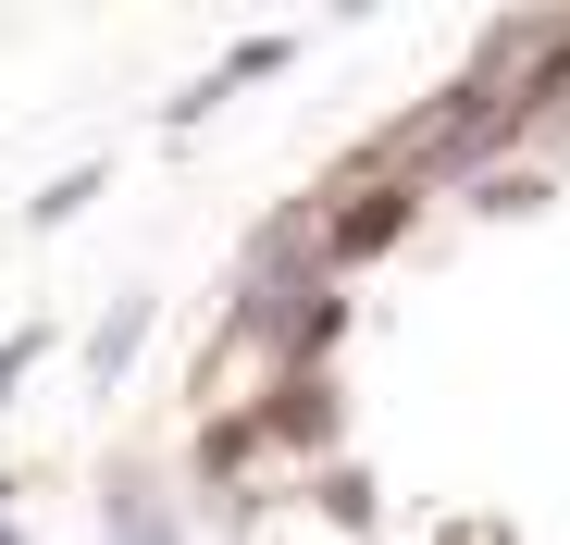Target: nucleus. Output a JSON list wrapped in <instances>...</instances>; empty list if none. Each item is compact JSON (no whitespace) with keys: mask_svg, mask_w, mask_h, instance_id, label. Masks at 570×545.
Wrapping results in <instances>:
<instances>
[{"mask_svg":"<svg viewBox=\"0 0 570 545\" xmlns=\"http://www.w3.org/2000/svg\"><path fill=\"white\" fill-rule=\"evenodd\" d=\"M0 545H13V533H0Z\"/></svg>","mask_w":570,"mask_h":545,"instance_id":"nucleus-1","label":"nucleus"}]
</instances>
